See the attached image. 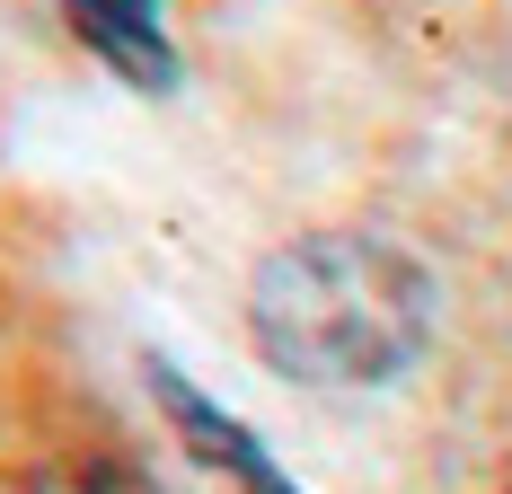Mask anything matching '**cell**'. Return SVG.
Segmentation results:
<instances>
[{"label":"cell","instance_id":"1","mask_svg":"<svg viewBox=\"0 0 512 494\" xmlns=\"http://www.w3.org/2000/svg\"><path fill=\"white\" fill-rule=\"evenodd\" d=\"M256 353L301 389H380L433 336V283L371 230H309L248 283Z\"/></svg>","mask_w":512,"mask_h":494},{"label":"cell","instance_id":"2","mask_svg":"<svg viewBox=\"0 0 512 494\" xmlns=\"http://www.w3.org/2000/svg\"><path fill=\"white\" fill-rule=\"evenodd\" d=\"M142 371H151V389H159V415L177 424L186 459H204V477H221L230 494H301L292 477H283V468H274V459H265V442H256V433L239 424V415H221V406H212V397L195 389V380H186L177 362H159V353H151Z\"/></svg>","mask_w":512,"mask_h":494},{"label":"cell","instance_id":"3","mask_svg":"<svg viewBox=\"0 0 512 494\" xmlns=\"http://www.w3.org/2000/svg\"><path fill=\"white\" fill-rule=\"evenodd\" d=\"M53 9L80 36V53L106 62L124 89H142V98L177 89V36H168V9L159 0H53Z\"/></svg>","mask_w":512,"mask_h":494},{"label":"cell","instance_id":"4","mask_svg":"<svg viewBox=\"0 0 512 494\" xmlns=\"http://www.w3.org/2000/svg\"><path fill=\"white\" fill-rule=\"evenodd\" d=\"M27 494H159V486L115 450H62V459H45L27 477Z\"/></svg>","mask_w":512,"mask_h":494}]
</instances>
